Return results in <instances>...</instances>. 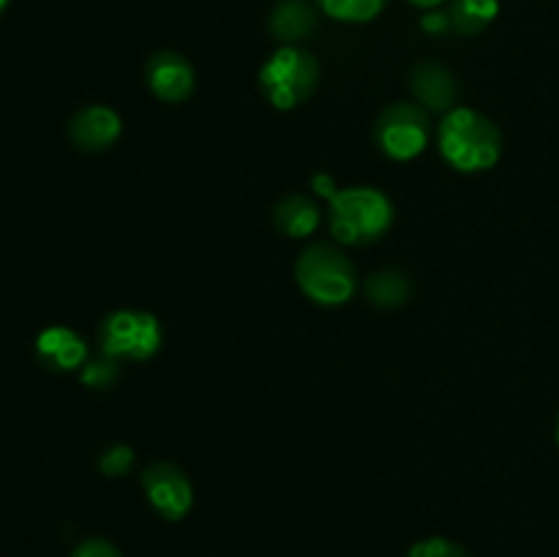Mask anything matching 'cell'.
<instances>
[{"label": "cell", "mask_w": 559, "mask_h": 557, "mask_svg": "<svg viewBox=\"0 0 559 557\" xmlns=\"http://www.w3.org/2000/svg\"><path fill=\"white\" fill-rule=\"evenodd\" d=\"M437 147L459 173H486L500 162L502 134L478 109L453 107L437 126Z\"/></svg>", "instance_id": "6da1fadb"}, {"label": "cell", "mask_w": 559, "mask_h": 557, "mask_svg": "<svg viewBox=\"0 0 559 557\" xmlns=\"http://www.w3.org/2000/svg\"><path fill=\"white\" fill-rule=\"evenodd\" d=\"M393 224V202L374 186L336 189L328 200V227L338 244L366 246L380 240Z\"/></svg>", "instance_id": "7a4b0ae2"}, {"label": "cell", "mask_w": 559, "mask_h": 557, "mask_svg": "<svg viewBox=\"0 0 559 557\" xmlns=\"http://www.w3.org/2000/svg\"><path fill=\"white\" fill-rule=\"evenodd\" d=\"M295 278L306 298L320 306H344L358 289L353 262L331 244L306 246L295 262Z\"/></svg>", "instance_id": "3957f363"}, {"label": "cell", "mask_w": 559, "mask_h": 557, "mask_svg": "<svg viewBox=\"0 0 559 557\" xmlns=\"http://www.w3.org/2000/svg\"><path fill=\"white\" fill-rule=\"evenodd\" d=\"M320 82V60L298 44H282L260 69V87L267 102L289 112L314 93Z\"/></svg>", "instance_id": "277c9868"}, {"label": "cell", "mask_w": 559, "mask_h": 557, "mask_svg": "<svg viewBox=\"0 0 559 557\" xmlns=\"http://www.w3.org/2000/svg\"><path fill=\"white\" fill-rule=\"evenodd\" d=\"M162 322L151 311L115 309L98 325L102 355L112 360H147L162 349Z\"/></svg>", "instance_id": "5b68a950"}, {"label": "cell", "mask_w": 559, "mask_h": 557, "mask_svg": "<svg viewBox=\"0 0 559 557\" xmlns=\"http://www.w3.org/2000/svg\"><path fill=\"white\" fill-rule=\"evenodd\" d=\"M431 123L420 104L396 102L380 112L374 123V142L393 162H413L429 147Z\"/></svg>", "instance_id": "8992f818"}, {"label": "cell", "mask_w": 559, "mask_h": 557, "mask_svg": "<svg viewBox=\"0 0 559 557\" xmlns=\"http://www.w3.org/2000/svg\"><path fill=\"white\" fill-rule=\"evenodd\" d=\"M142 489L156 513H162L169 522L183 519L194 506V486H191L189 475L173 462H153L142 473Z\"/></svg>", "instance_id": "52a82bcc"}, {"label": "cell", "mask_w": 559, "mask_h": 557, "mask_svg": "<svg viewBox=\"0 0 559 557\" xmlns=\"http://www.w3.org/2000/svg\"><path fill=\"white\" fill-rule=\"evenodd\" d=\"M145 80L147 87L153 91V96L169 104L186 102V98L194 93L197 85L194 66H191L180 52H173V49L156 52L147 60Z\"/></svg>", "instance_id": "ba28073f"}, {"label": "cell", "mask_w": 559, "mask_h": 557, "mask_svg": "<svg viewBox=\"0 0 559 557\" xmlns=\"http://www.w3.org/2000/svg\"><path fill=\"white\" fill-rule=\"evenodd\" d=\"M120 131H123V120L107 104L82 107L69 120V140L85 153H102L112 147L118 142Z\"/></svg>", "instance_id": "9c48e42d"}, {"label": "cell", "mask_w": 559, "mask_h": 557, "mask_svg": "<svg viewBox=\"0 0 559 557\" xmlns=\"http://www.w3.org/2000/svg\"><path fill=\"white\" fill-rule=\"evenodd\" d=\"M36 355L55 371H74L87 364V344L74 328L52 325L36 336Z\"/></svg>", "instance_id": "30bf717a"}, {"label": "cell", "mask_w": 559, "mask_h": 557, "mask_svg": "<svg viewBox=\"0 0 559 557\" xmlns=\"http://www.w3.org/2000/svg\"><path fill=\"white\" fill-rule=\"evenodd\" d=\"M409 91L415 93L420 107L431 109V112H451L456 107V80H453V74L445 66L431 63V60L415 66L413 74H409Z\"/></svg>", "instance_id": "8fae6325"}, {"label": "cell", "mask_w": 559, "mask_h": 557, "mask_svg": "<svg viewBox=\"0 0 559 557\" xmlns=\"http://www.w3.org/2000/svg\"><path fill=\"white\" fill-rule=\"evenodd\" d=\"M320 208L306 194H287L273 208V224L289 238H309L320 229Z\"/></svg>", "instance_id": "7c38bea8"}, {"label": "cell", "mask_w": 559, "mask_h": 557, "mask_svg": "<svg viewBox=\"0 0 559 557\" xmlns=\"http://www.w3.org/2000/svg\"><path fill=\"white\" fill-rule=\"evenodd\" d=\"M314 11L306 0H282L271 14V33L284 44H298L314 31Z\"/></svg>", "instance_id": "4fadbf2b"}, {"label": "cell", "mask_w": 559, "mask_h": 557, "mask_svg": "<svg viewBox=\"0 0 559 557\" xmlns=\"http://www.w3.org/2000/svg\"><path fill=\"white\" fill-rule=\"evenodd\" d=\"M409 293H413V284H409L407 273L396 271V268H382L366 278V295H369L371 304L382 306V309L402 306L409 298Z\"/></svg>", "instance_id": "5bb4252c"}, {"label": "cell", "mask_w": 559, "mask_h": 557, "mask_svg": "<svg viewBox=\"0 0 559 557\" xmlns=\"http://www.w3.org/2000/svg\"><path fill=\"white\" fill-rule=\"evenodd\" d=\"M500 14V0H456L451 5V27L462 36H475Z\"/></svg>", "instance_id": "9a60e30c"}, {"label": "cell", "mask_w": 559, "mask_h": 557, "mask_svg": "<svg viewBox=\"0 0 559 557\" xmlns=\"http://www.w3.org/2000/svg\"><path fill=\"white\" fill-rule=\"evenodd\" d=\"M331 20L347 22V25H364L377 20L385 11L388 0H317Z\"/></svg>", "instance_id": "2e32d148"}, {"label": "cell", "mask_w": 559, "mask_h": 557, "mask_svg": "<svg viewBox=\"0 0 559 557\" xmlns=\"http://www.w3.org/2000/svg\"><path fill=\"white\" fill-rule=\"evenodd\" d=\"M80 377H82V382H85L87 388H96V391L112 388L115 382H118V377H120L118 360L107 358V355H102L98 360H87V364L82 366Z\"/></svg>", "instance_id": "e0dca14e"}, {"label": "cell", "mask_w": 559, "mask_h": 557, "mask_svg": "<svg viewBox=\"0 0 559 557\" xmlns=\"http://www.w3.org/2000/svg\"><path fill=\"white\" fill-rule=\"evenodd\" d=\"M131 464H134V451L123 442H115V446L104 448L102 457H98V470L109 478H118V475L129 473Z\"/></svg>", "instance_id": "ac0fdd59"}, {"label": "cell", "mask_w": 559, "mask_h": 557, "mask_svg": "<svg viewBox=\"0 0 559 557\" xmlns=\"http://www.w3.org/2000/svg\"><path fill=\"white\" fill-rule=\"evenodd\" d=\"M409 557H469L464 546H459L456 541L442 538V535H435V538H424L409 549Z\"/></svg>", "instance_id": "d6986e66"}, {"label": "cell", "mask_w": 559, "mask_h": 557, "mask_svg": "<svg viewBox=\"0 0 559 557\" xmlns=\"http://www.w3.org/2000/svg\"><path fill=\"white\" fill-rule=\"evenodd\" d=\"M71 557H123L118 552V546L107 538H87L71 552Z\"/></svg>", "instance_id": "ffe728a7"}, {"label": "cell", "mask_w": 559, "mask_h": 557, "mask_svg": "<svg viewBox=\"0 0 559 557\" xmlns=\"http://www.w3.org/2000/svg\"><path fill=\"white\" fill-rule=\"evenodd\" d=\"M420 25H424L426 33H445L448 27H451V14H442V11L431 9L429 14L420 20Z\"/></svg>", "instance_id": "44dd1931"}, {"label": "cell", "mask_w": 559, "mask_h": 557, "mask_svg": "<svg viewBox=\"0 0 559 557\" xmlns=\"http://www.w3.org/2000/svg\"><path fill=\"white\" fill-rule=\"evenodd\" d=\"M407 3H413V5H415V9H424V11H431V9H437V5L448 3V0H407Z\"/></svg>", "instance_id": "7402d4cb"}, {"label": "cell", "mask_w": 559, "mask_h": 557, "mask_svg": "<svg viewBox=\"0 0 559 557\" xmlns=\"http://www.w3.org/2000/svg\"><path fill=\"white\" fill-rule=\"evenodd\" d=\"M5 9H9V0H0V14H3Z\"/></svg>", "instance_id": "603a6c76"}, {"label": "cell", "mask_w": 559, "mask_h": 557, "mask_svg": "<svg viewBox=\"0 0 559 557\" xmlns=\"http://www.w3.org/2000/svg\"><path fill=\"white\" fill-rule=\"evenodd\" d=\"M557 446H559V418H557Z\"/></svg>", "instance_id": "cb8c5ba5"}]
</instances>
